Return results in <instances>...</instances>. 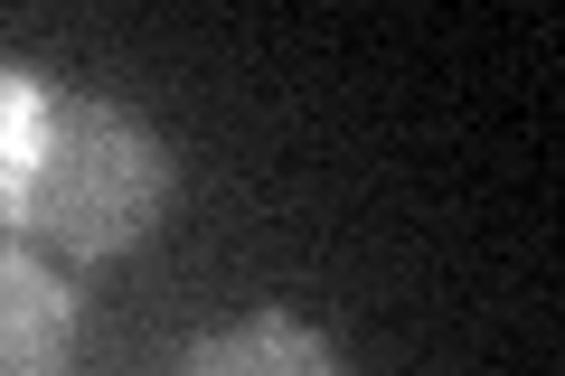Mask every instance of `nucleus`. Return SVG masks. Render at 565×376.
<instances>
[{"instance_id": "obj_2", "label": "nucleus", "mask_w": 565, "mask_h": 376, "mask_svg": "<svg viewBox=\"0 0 565 376\" xmlns=\"http://www.w3.org/2000/svg\"><path fill=\"white\" fill-rule=\"evenodd\" d=\"M76 282L39 245L0 236V376H66L76 357Z\"/></svg>"}, {"instance_id": "obj_3", "label": "nucleus", "mask_w": 565, "mask_h": 376, "mask_svg": "<svg viewBox=\"0 0 565 376\" xmlns=\"http://www.w3.org/2000/svg\"><path fill=\"white\" fill-rule=\"evenodd\" d=\"M180 376H349V367L302 311H245L226 330H207Z\"/></svg>"}, {"instance_id": "obj_1", "label": "nucleus", "mask_w": 565, "mask_h": 376, "mask_svg": "<svg viewBox=\"0 0 565 376\" xmlns=\"http://www.w3.org/2000/svg\"><path fill=\"white\" fill-rule=\"evenodd\" d=\"M170 189H180L170 141L141 114H122V104H104V95H57L39 160H29L20 189H10L0 236L39 245L47 264L57 255L66 264H114V255H132L141 236H161Z\"/></svg>"}, {"instance_id": "obj_4", "label": "nucleus", "mask_w": 565, "mask_h": 376, "mask_svg": "<svg viewBox=\"0 0 565 376\" xmlns=\"http://www.w3.org/2000/svg\"><path fill=\"white\" fill-rule=\"evenodd\" d=\"M57 95H66V85L47 76V66L0 57V217H10V189H20V170L39 160V141H47V114H57Z\"/></svg>"}]
</instances>
